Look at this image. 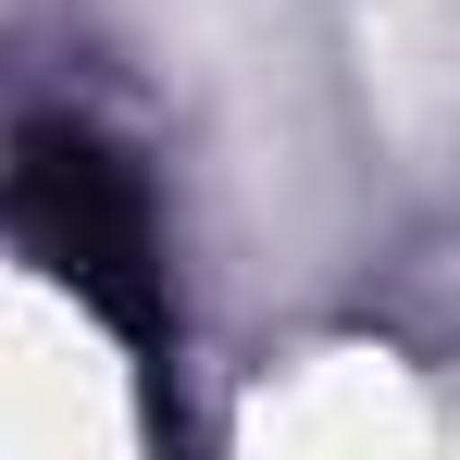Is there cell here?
<instances>
[{
	"label": "cell",
	"mask_w": 460,
	"mask_h": 460,
	"mask_svg": "<svg viewBox=\"0 0 460 460\" xmlns=\"http://www.w3.org/2000/svg\"><path fill=\"white\" fill-rule=\"evenodd\" d=\"M0 225L25 236V261L50 287H75V311H100L137 361L174 349V261H162L150 187L100 125H25L0 162Z\"/></svg>",
	"instance_id": "6da1fadb"
}]
</instances>
